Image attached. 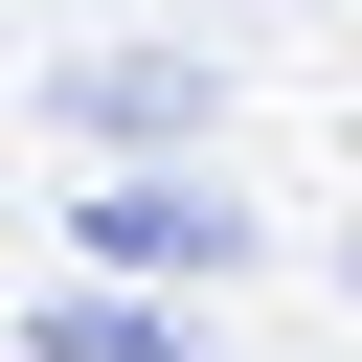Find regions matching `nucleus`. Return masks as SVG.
I'll use <instances>...</instances> for the list:
<instances>
[{"instance_id": "nucleus-3", "label": "nucleus", "mask_w": 362, "mask_h": 362, "mask_svg": "<svg viewBox=\"0 0 362 362\" xmlns=\"http://www.w3.org/2000/svg\"><path fill=\"white\" fill-rule=\"evenodd\" d=\"M23 362H181V317H158V294H45Z\"/></svg>"}, {"instance_id": "nucleus-2", "label": "nucleus", "mask_w": 362, "mask_h": 362, "mask_svg": "<svg viewBox=\"0 0 362 362\" xmlns=\"http://www.w3.org/2000/svg\"><path fill=\"white\" fill-rule=\"evenodd\" d=\"M68 136H204V68L113 45V68H68Z\"/></svg>"}, {"instance_id": "nucleus-1", "label": "nucleus", "mask_w": 362, "mask_h": 362, "mask_svg": "<svg viewBox=\"0 0 362 362\" xmlns=\"http://www.w3.org/2000/svg\"><path fill=\"white\" fill-rule=\"evenodd\" d=\"M249 226L204 204V181H90V272H226Z\"/></svg>"}]
</instances>
